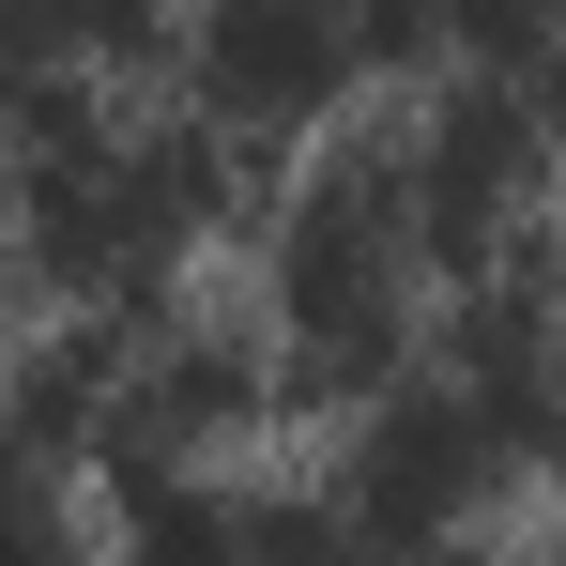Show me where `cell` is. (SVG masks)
<instances>
[{
	"label": "cell",
	"instance_id": "1",
	"mask_svg": "<svg viewBox=\"0 0 566 566\" xmlns=\"http://www.w3.org/2000/svg\"><path fill=\"white\" fill-rule=\"evenodd\" d=\"M337 62H353V31H337L322 0H230V15H214V93L230 107H306Z\"/></svg>",
	"mask_w": 566,
	"mask_h": 566
}]
</instances>
